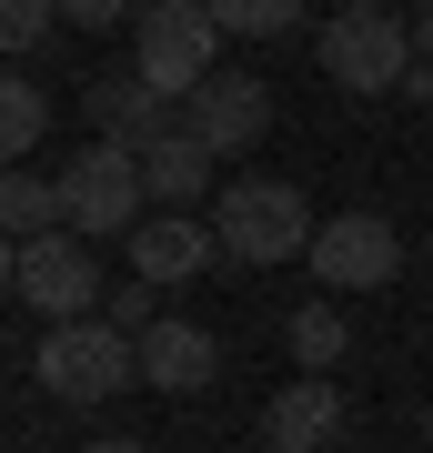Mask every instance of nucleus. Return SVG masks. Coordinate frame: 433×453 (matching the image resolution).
<instances>
[{
    "mask_svg": "<svg viewBox=\"0 0 433 453\" xmlns=\"http://www.w3.org/2000/svg\"><path fill=\"white\" fill-rule=\"evenodd\" d=\"M313 211H303V192L292 181H273V172H242V181H222V211H212V242H222V262H242V273H262V262H292V252H313Z\"/></svg>",
    "mask_w": 433,
    "mask_h": 453,
    "instance_id": "nucleus-1",
    "label": "nucleus"
},
{
    "mask_svg": "<svg viewBox=\"0 0 433 453\" xmlns=\"http://www.w3.org/2000/svg\"><path fill=\"white\" fill-rule=\"evenodd\" d=\"M31 372H41L50 403H121V393L142 383V342L121 323H61V333H41Z\"/></svg>",
    "mask_w": 433,
    "mask_h": 453,
    "instance_id": "nucleus-2",
    "label": "nucleus"
},
{
    "mask_svg": "<svg viewBox=\"0 0 433 453\" xmlns=\"http://www.w3.org/2000/svg\"><path fill=\"white\" fill-rule=\"evenodd\" d=\"M322 81H343V91H403L414 81V20H393L383 0H353V11H333L322 20Z\"/></svg>",
    "mask_w": 433,
    "mask_h": 453,
    "instance_id": "nucleus-3",
    "label": "nucleus"
},
{
    "mask_svg": "<svg viewBox=\"0 0 433 453\" xmlns=\"http://www.w3.org/2000/svg\"><path fill=\"white\" fill-rule=\"evenodd\" d=\"M131 71L161 91V101H192L212 71H222V20L202 0H151L142 31H131Z\"/></svg>",
    "mask_w": 433,
    "mask_h": 453,
    "instance_id": "nucleus-4",
    "label": "nucleus"
},
{
    "mask_svg": "<svg viewBox=\"0 0 433 453\" xmlns=\"http://www.w3.org/2000/svg\"><path fill=\"white\" fill-rule=\"evenodd\" d=\"M142 151H121V142H81L71 162H61V211H71V232L81 242H131L142 232Z\"/></svg>",
    "mask_w": 433,
    "mask_h": 453,
    "instance_id": "nucleus-5",
    "label": "nucleus"
},
{
    "mask_svg": "<svg viewBox=\"0 0 433 453\" xmlns=\"http://www.w3.org/2000/svg\"><path fill=\"white\" fill-rule=\"evenodd\" d=\"M11 303L20 312H41L50 333L61 323H91L112 292H101V262L91 242H71V232H50V242H11Z\"/></svg>",
    "mask_w": 433,
    "mask_h": 453,
    "instance_id": "nucleus-6",
    "label": "nucleus"
},
{
    "mask_svg": "<svg viewBox=\"0 0 433 453\" xmlns=\"http://www.w3.org/2000/svg\"><path fill=\"white\" fill-rule=\"evenodd\" d=\"M313 273H322V292H373V282H393L403 273V242H393V222L383 211H333V222L313 232Z\"/></svg>",
    "mask_w": 433,
    "mask_h": 453,
    "instance_id": "nucleus-7",
    "label": "nucleus"
},
{
    "mask_svg": "<svg viewBox=\"0 0 433 453\" xmlns=\"http://www.w3.org/2000/svg\"><path fill=\"white\" fill-rule=\"evenodd\" d=\"M182 131H192L212 162H242V151L273 131V91H262V81H242V71H212V81L182 101Z\"/></svg>",
    "mask_w": 433,
    "mask_h": 453,
    "instance_id": "nucleus-8",
    "label": "nucleus"
},
{
    "mask_svg": "<svg viewBox=\"0 0 433 453\" xmlns=\"http://www.w3.org/2000/svg\"><path fill=\"white\" fill-rule=\"evenodd\" d=\"M212 262H222V242H212V222H192V211H151L142 232H131V282H202Z\"/></svg>",
    "mask_w": 433,
    "mask_h": 453,
    "instance_id": "nucleus-9",
    "label": "nucleus"
},
{
    "mask_svg": "<svg viewBox=\"0 0 433 453\" xmlns=\"http://www.w3.org/2000/svg\"><path fill=\"white\" fill-rule=\"evenodd\" d=\"M333 434H343V393L322 383V372H292L273 403H262V443L273 453H322Z\"/></svg>",
    "mask_w": 433,
    "mask_h": 453,
    "instance_id": "nucleus-10",
    "label": "nucleus"
},
{
    "mask_svg": "<svg viewBox=\"0 0 433 453\" xmlns=\"http://www.w3.org/2000/svg\"><path fill=\"white\" fill-rule=\"evenodd\" d=\"M81 111H91V142H121V151H142V142H161V91L142 81V71H112V81H91L81 91Z\"/></svg>",
    "mask_w": 433,
    "mask_h": 453,
    "instance_id": "nucleus-11",
    "label": "nucleus"
},
{
    "mask_svg": "<svg viewBox=\"0 0 433 453\" xmlns=\"http://www.w3.org/2000/svg\"><path fill=\"white\" fill-rule=\"evenodd\" d=\"M212 372H222V342H212L202 323H151L142 333V383L151 393H202Z\"/></svg>",
    "mask_w": 433,
    "mask_h": 453,
    "instance_id": "nucleus-12",
    "label": "nucleus"
},
{
    "mask_svg": "<svg viewBox=\"0 0 433 453\" xmlns=\"http://www.w3.org/2000/svg\"><path fill=\"white\" fill-rule=\"evenodd\" d=\"M142 192L161 202V211H192L202 192H212V151L192 142V131H161V142H142Z\"/></svg>",
    "mask_w": 433,
    "mask_h": 453,
    "instance_id": "nucleus-13",
    "label": "nucleus"
},
{
    "mask_svg": "<svg viewBox=\"0 0 433 453\" xmlns=\"http://www.w3.org/2000/svg\"><path fill=\"white\" fill-rule=\"evenodd\" d=\"M0 222H11L20 242H50V232H71V211H61V181H41V172H11V181H0Z\"/></svg>",
    "mask_w": 433,
    "mask_h": 453,
    "instance_id": "nucleus-14",
    "label": "nucleus"
},
{
    "mask_svg": "<svg viewBox=\"0 0 433 453\" xmlns=\"http://www.w3.org/2000/svg\"><path fill=\"white\" fill-rule=\"evenodd\" d=\"M282 342H292V363H303V372H333L343 342H353V323H343L333 303H292V312H282Z\"/></svg>",
    "mask_w": 433,
    "mask_h": 453,
    "instance_id": "nucleus-15",
    "label": "nucleus"
},
{
    "mask_svg": "<svg viewBox=\"0 0 433 453\" xmlns=\"http://www.w3.org/2000/svg\"><path fill=\"white\" fill-rule=\"evenodd\" d=\"M41 131H50V91L31 81V71H11V81H0V151H11V162H31Z\"/></svg>",
    "mask_w": 433,
    "mask_h": 453,
    "instance_id": "nucleus-16",
    "label": "nucleus"
},
{
    "mask_svg": "<svg viewBox=\"0 0 433 453\" xmlns=\"http://www.w3.org/2000/svg\"><path fill=\"white\" fill-rule=\"evenodd\" d=\"M222 31H242V41H282V31H303V11H292V0H222Z\"/></svg>",
    "mask_w": 433,
    "mask_h": 453,
    "instance_id": "nucleus-17",
    "label": "nucleus"
},
{
    "mask_svg": "<svg viewBox=\"0 0 433 453\" xmlns=\"http://www.w3.org/2000/svg\"><path fill=\"white\" fill-rule=\"evenodd\" d=\"M0 41H11V50L50 41V0H11V11H0Z\"/></svg>",
    "mask_w": 433,
    "mask_h": 453,
    "instance_id": "nucleus-18",
    "label": "nucleus"
},
{
    "mask_svg": "<svg viewBox=\"0 0 433 453\" xmlns=\"http://www.w3.org/2000/svg\"><path fill=\"white\" fill-rule=\"evenodd\" d=\"M112 323H121L131 342H142V333L161 323V312H151V282H121V292H112Z\"/></svg>",
    "mask_w": 433,
    "mask_h": 453,
    "instance_id": "nucleus-19",
    "label": "nucleus"
},
{
    "mask_svg": "<svg viewBox=\"0 0 433 453\" xmlns=\"http://www.w3.org/2000/svg\"><path fill=\"white\" fill-rule=\"evenodd\" d=\"M71 31H121V0H71Z\"/></svg>",
    "mask_w": 433,
    "mask_h": 453,
    "instance_id": "nucleus-20",
    "label": "nucleus"
},
{
    "mask_svg": "<svg viewBox=\"0 0 433 453\" xmlns=\"http://www.w3.org/2000/svg\"><path fill=\"white\" fill-rule=\"evenodd\" d=\"M414 50H423V61H433V11H423V20H414Z\"/></svg>",
    "mask_w": 433,
    "mask_h": 453,
    "instance_id": "nucleus-21",
    "label": "nucleus"
},
{
    "mask_svg": "<svg viewBox=\"0 0 433 453\" xmlns=\"http://www.w3.org/2000/svg\"><path fill=\"white\" fill-rule=\"evenodd\" d=\"M81 453H142V443H81Z\"/></svg>",
    "mask_w": 433,
    "mask_h": 453,
    "instance_id": "nucleus-22",
    "label": "nucleus"
},
{
    "mask_svg": "<svg viewBox=\"0 0 433 453\" xmlns=\"http://www.w3.org/2000/svg\"><path fill=\"white\" fill-rule=\"evenodd\" d=\"M423 453H433V403H423Z\"/></svg>",
    "mask_w": 433,
    "mask_h": 453,
    "instance_id": "nucleus-23",
    "label": "nucleus"
}]
</instances>
